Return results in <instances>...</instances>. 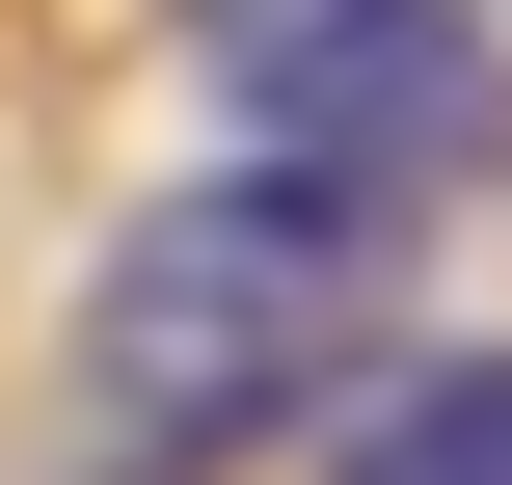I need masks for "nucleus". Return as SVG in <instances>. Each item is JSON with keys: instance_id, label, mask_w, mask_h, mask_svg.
<instances>
[{"instance_id": "3", "label": "nucleus", "mask_w": 512, "mask_h": 485, "mask_svg": "<svg viewBox=\"0 0 512 485\" xmlns=\"http://www.w3.org/2000/svg\"><path fill=\"white\" fill-rule=\"evenodd\" d=\"M324 485H512V351H351L324 378Z\"/></svg>"}, {"instance_id": "1", "label": "nucleus", "mask_w": 512, "mask_h": 485, "mask_svg": "<svg viewBox=\"0 0 512 485\" xmlns=\"http://www.w3.org/2000/svg\"><path fill=\"white\" fill-rule=\"evenodd\" d=\"M405 243H432V162L243 135L216 189H162V216L81 270V405H108L135 459H243V432H297V405L405 324Z\"/></svg>"}, {"instance_id": "2", "label": "nucleus", "mask_w": 512, "mask_h": 485, "mask_svg": "<svg viewBox=\"0 0 512 485\" xmlns=\"http://www.w3.org/2000/svg\"><path fill=\"white\" fill-rule=\"evenodd\" d=\"M216 81L243 135H351V162H459L486 135V0H216Z\"/></svg>"}]
</instances>
